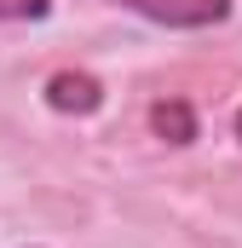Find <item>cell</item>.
Listing matches in <instances>:
<instances>
[{"label": "cell", "mask_w": 242, "mask_h": 248, "mask_svg": "<svg viewBox=\"0 0 242 248\" xmlns=\"http://www.w3.org/2000/svg\"><path fill=\"white\" fill-rule=\"evenodd\" d=\"M52 0H0V23H41Z\"/></svg>", "instance_id": "4"}, {"label": "cell", "mask_w": 242, "mask_h": 248, "mask_svg": "<svg viewBox=\"0 0 242 248\" xmlns=\"http://www.w3.org/2000/svg\"><path fill=\"white\" fill-rule=\"evenodd\" d=\"M46 104L58 116H98L104 110V81L87 75V69H58L46 81Z\"/></svg>", "instance_id": "2"}, {"label": "cell", "mask_w": 242, "mask_h": 248, "mask_svg": "<svg viewBox=\"0 0 242 248\" xmlns=\"http://www.w3.org/2000/svg\"><path fill=\"white\" fill-rule=\"evenodd\" d=\"M150 133L167 144H196V110L184 98H156L150 104Z\"/></svg>", "instance_id": "3"}, {"label": "cell", "mask_w": 242, "mask_h": 248, "mask_svg": "<svg viewBox=\"0 0 242 248\" xmlns=\"http://www.w3.org/2000/svg\"><path fill=\"white\" fill-rule=\"evenodd\" d=\"M110 6L156 23V29H213L231 17V0H110Z\"/></svg>", "instance_id": "1"}, {"label": "cell", "mask_w": 242, "mask_h": 248, "mask_svg": "<svg viewBox=\"0 0 242 248\" xmlns=\"http://www.w3.org/2000/svg\"><path fill=\"white\" fill-rule=\"evenodd\" d=\"M237 139H242V110H237Z\"/></svg>", "instance_id": "5"}]
</instances>
